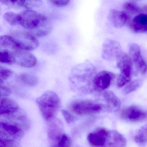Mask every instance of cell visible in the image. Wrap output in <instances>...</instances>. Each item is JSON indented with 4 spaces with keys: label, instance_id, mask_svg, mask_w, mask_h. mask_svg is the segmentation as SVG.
Wrapping results in <instances>:
<instances>
[{
    "label": "cell",
    "instance_id": "1",
    "mask_svg": "<svg viewBox=\"0 0 147 147\" xmlns=\"http://www.w3.org/2000/svg\"><path fill=\"white\" fill-rule=\"evenodd\" d=\"M19 24L36 37L48 36L52 31L50 22L44 15L31 9L20 13Z\"/></svg>",
    "mask_w": 147,
    "mask_h": 147
},
{
    "label": "cell",
    "instance_id": "2",
    "mask_svg": "<svg viewBox=\"0 0 147 147\" xmlns=\"http://www.w3.org/2000/svg\"><path fill=\"white\" fill-rule=\"evenodd\" d=\"M96 74L93 65L89 63H84L73 69L70 75V81L79 90L82 92L90 91L93 90V81Z\"/></svg>",
    "mask_w": 147,
    "mask_h": 147
},
{
    "label": "cell",
    "instance_id": "3",
    "mask_svg": "<svg viewBox=\"0 0 147 147\" xmlns=\"http://www.w3.org/2000/svg\"><path fill=\"white\" fill-rule=\"evenodd\" d=\"M42 117L49 122L54 119L61 107V101L57 94L52 91H48L36 100Z\"/></svg>",
    "mask_w": 147,
    "mask_h": 147
},
{
    "label": "cell",
    "instance_id": "4",
    "mask_svg": "<svg viewBox=\"0 0 147 147\" xmlns=\"http://www.w3.org/2000/svg\"><path fill=\"white\" fill-rule=\"evenodd\" d=\"M117 67L120 73L117 79V85L119 88L123 87L130 82L131 80L133 62L127 54L122 52L117 59Z\"/></svg>",
    "mask_w": 147,
    "mask_h": 147
},
{
    "label": "cell",
    "instance_id": "5",
    "mask_svg": "<svg viewBox=\"0 0 147 147\" xmlns=\"http://www.w3.org/2000/svg\"><path fill=\"white\" fill-rule=\"evenodd\" d=\"M70 110L72 112L80 116L93 115L101 112L104 105L89 100H78L71 104Z\"/></svg>",
    "mask_w": 147,
    "mask_h": 147
},
{
    "label": "cell",
    "instance_id": "6",
    "mask_svg": "<svg viewBox=\"0 0 147 147\" xmlns=\"http://www.w3.org/2000/svg\"><path fill=\"white\" fill-rule=\"evenodd\" d=\"M11 36L15 40L17 49L32 51L39 45L38 40L30 32L17 31L14 32Z\"/></svg>",
    "mask_w": 147,
    "mask_h": 147
},
{
    "label": "cell",
    "instance_id": "7",
    "mask_svg": "<svg viewBox=\"0 0 147 147\" xmlns=\"http://www.w3.org/2000/svg\"><path fill=\"white\" fill-rule=\"evenodd\" d=\"M1 121V137L11 139H21L26 131L24 127L18 122L13 120Z\"/></svg>",
    "mask_w": 147,
    "mask_h": 147
},
{
    "label": "cell",
    "instance_id": "8",
    "mask_svg": "<svg viewBox=\"0 0 147 147\" xmlns=\"http://www.w3.org/2000/svg\"><path fill=\"white\" fill-rule=\"evenodd\" d=\"M13 63L26 68L34 67L37 63L36 57L28 51L17 49L13 50Z\"/></svg>",
    "mask_w": 147,
    "mask_h": 147
},
{
    "label": "cell",
    "instance_id": "9",
    "mask_svg": "<svg viewBox=\"0 0 147 147\" xmlns=\"http://www.w3.org/2000/svg\"><path fill=\"white\" fill-rule=\"evenodd\" d=\"M120 116L127 122H139L147 118V111L138 107L131 106L122 110Z\"/></svg>",
    "mask_w": 147,
    "mask_h": 147
},
{
    "label": "cell",
    "instance_id": "10",
    "mask_svg": "<svg viewBox=\"0 0 147 147\" xmlns=\"http://www.w3.org/2000/svg\"><path fill=\"white\" fill-rule=\"evenodd\" d=\"M122 53V48L118 42L113 40H107L102 47V58L107 61L117 60Z\"/></svg>",
    "mask_w": 147,
    "mask_h": 147
},
{
    "label": "cell",
    "instance_id": "11",
    "mask_svg": "<svg viewBox=\"0 0 147 147\" xmlns=\"http://www.w3.org/2000/svg\"><path fill=\"white\" fill-rule=\"evenodd\" d=\"M114 78L115 75L109 71H102L96 74L93 81V90L104 91L109 87Z\"/></svg>",
    "mask_w": 147,
    "mask_h": 147
},
{
    "label": "cell",
    "instance_id": "12",
    "mask_svg": "<svg viewBox=\"0 0 147 147\" xmlns=\"http://www.w3.org/2000/svg\"><path fill=\"white\" fill-rule=\"evenodd\" d=\"M109 132L104 127L97 128L88 135V141L93 147H105Z\"/></svg>",
    "mask_w": 147,
    "mask_h": 147
},
{
    "label": "cell",
    "instance_id": "13",
    "mask_svg": "<svg viewBox=\"0 0 147 147\" xmlns=\"http://www.w3.org/2000/svg\"><path fill=\"white\" fill-rule=\"evenodd\" d=\"M130 57L136 68L142 74H144L147 71V66L141 54V50L139 45L132 44L129 48Z\"/></svg>",
    "mask_w": 147,
    "mask_h": 147
},
{
    "label": "cell",
    "instance_id": "14",
    "mask_svg": "<svg viewBox=\"0 0 147 147\" xmlns=\"http://www.w3.org/2000/svg\"><path fill=\"white\" fill-rule=\"evenodd\" d=\"M54 119L50 121L51 123L48 125V134L50 140L54 144L53 146L55 147L59 138L64 133L61 122L60 120Z\"/></svg>",
    "mask_w": 147,
    "mask_h": 147
},
{
    "label": "cell",
    "instance_id": "15",
    "mask_svg": "<svg viewBox=\"0 0 147 147\" xmlns=\"http://www.w3.org/2000/svg\"><path fill=\"white\" fill-rule=\"evenodd\" d=\"M103 98L106 102L105 109L109 112L117 111L121 105L119 99L111 91H105L103 93Z\"/></svg>",
    "mask_w": 147,
    "mask_h": 147
},
{
    "label": "cell",
    "instance_id": "16",
    "mask_svg": "<svg viewBox=\"0 0 147 147\" xmlns=\"http://www.w3.org/2000/svg\"><path fill=\"white\" fill-rule=\"evenodd\" d=\"M130 27L136 33L147 32V14L141 13L137 15L131 22Z\"/></svg>",
    "mask_w": 147,
    "mask_h": 147
},
{
    "label": "cell",
    "instance_id": "17",
    "mask_svg": "<svg viewBox=\"0 0 147 147\" xmlns=\"http://www.w3.org/2000/svg\"><path fill=\"white\" fill-rule=\"evenodd\" d=\"M20 110L19 105L13 100L4 97L0 101V114L6 116L15 113Z\"/></svg>",
    "mask_w": 147,
    "mask_h": 147
},
{
    "label": "cell",
    "instance_id": "18",
    "mask_svg": "<svg viewBox=\"0 0 147 147\" xmlns=\"http://www.w3.org/2000/svg\"><path fill=\"white\" fill-rule=\"evenodd\" d=\"M109 20L115 28L123 27L129 20V16L124 12L111 10L109 13Z\"/></svg>",
    "mask_w": 147,
    "mask_h": 147
},
{
    "label": "cell",
    "instance_id": "19",
    "mask_svg": "<svg viewBox=\"0 0 147 147\" xmlns=\"http://www.w3.org/2000/svg\"><path fill=\"white\" fill-rule=\"evenodd\" d=\"M127 141L122 134L114 130H109L105 147H125Z\"/></svg>",
    "mask_w": 147,
    "mask_h": 147
},
{
    "label": "cell",
    "instance_id": "20",
    "mask_svg": "<svg viewBox=\"0 0 147 147\" xmlns=\"http://www.w3.org/2000/svg\"><path fill=\"white\" fill-rule=\"evenodd\" d=\"M0 47L1 49L17 50L16 42L11 36L4 35L0 37Z\"/></svg>",
    "mask_w": 147,
    "mask_h": 147
},
{
    "label": "cell",
    "instance_id": "21",
    "mask_svg": "<svg viewBox=\"0 0 147 147\" xmlns=\"http://www.w3.org/2000/svg\"><path fill=\"white\" fill-rule=\"evenodd\" d=\"M19 79L24 84L30 86H35L37 85L38 82L36 76L26 73L21 74L19 76Z\"/></svg>",
    "mask_w": 147,
    "mask_h": 147
},
{
    "label": "cell",
    "instance_id": "22",
    "mask_svg": "<svg viewBox=\"0 0 147 147\" xmlns=\"http://www.w3.org/2000/svg\"><path fill=\"white\" fill-rule=\"evenodd\" d=\"M123 7L125 11L129 14H138L143 11L142 7H140L134 2H126L124 4Z\"/></svg>",
    "mask_w": 147,
    "mask_h": 147
},
{
    "label": "cell",
    "instance_id": "23",
    "mask_svg": "<svg viewBox=\"0 0 147 147\" xmlns=\"http://www.w3.org/2000/svg\"><path fill=\"white\" fill-rule=\"evenodd\" d=\"M135 141L139 144H143L147 142V124L142 126L135 137Z\"/></svg>",
    "mask_w": 147,
    "mask_h": 147
},
{
    "label": "cell",
    "instance_id": "24",
    "mask_svg": "<svg viewBox=\"0 0 147 147\" xmlns=\"http://www.w3.org/2000/svg\"><path fill=\"white\" fill-rule=\"evenodd\" d=\"M142 84L141 80H137L130 82L126 85L123 89V93L124 94H128L132 92L136 91L142 86Z\"/></svg>",
    "mask_w": 147,
    "mask_h": 147
},
{
    "label": "cell",
    "instance_id": "25",
    "mask_svg": "<svg viewBox=\"0 0 147 147\" xmlns=\"http://www.w3.org/2000/svg\"><path fill=\"white\" fill-rule=\"evenodd\" d=\"M0 61L8 64L13 63L12 52L7 49H3L0 51Z\"/></svg>",
    "mask_w": 147,
    "mask_h": 147
},
{
    "label": "cell",
    "instance_id": "26",
    "mask_svg": "<svg viewBox=\"0 0 147 147\" xmlns=\"http://www.w3.org/2000/svg\"><path fill=\"white\" fill-rule=\"evenodd\" d=\"M4 19L11 26H16L19 24V15L13 12H7L4 14Z\"/></svg>",
    "mask_w": 147,
    "mask_h": 147
},
{
    "label": "cell",
    "instance_id": "27",
    "mask_svg": "<svg viewBox=\"0 0 147 147\" xmlns=\"http://www.w3.org/2000/svg\"><path fill=\"white\" fill-rule=\"evenodd\" d=\"M3 5L13 8H24V0H0Z\"/></svg>",
    "mask_w": 147,
    "mask_h": 147
},
{
    "label": "cell",
    "instance_id": "28",
    "mask_svg": "<svg viewBox=\"0 0 147 147\" xmlns=\"http://www.w3.org/2000/svg\"><path fill=\"white\" fill-rule=\"evenodd\" d=\"M0 146L1 147H18V143L15 139L7 138L0 137Z\"/></svg>",
    "mask_w": 147,
    "mask_h": 147
},
{
    "label": "cell",
    "instance_id": "29",
    "mask_svg": "<svg viewBox=\"0 0 147 147\" xmlns=\"http://www.w3.org/2000/svg\"><path fill=\"white\" fill-rule=\"evenodd\" d=\"M71 144V141L70 137L67 134L63 133L56 144L55 147H69Z\"/></svg>",
    "mask_w": 147,
    "mask_h": 147
},
{
    "label": "cell",
    "instance_id": "30",
    "mask_svg": "<svg viewBox=\"0 0 147 147\" xmlns=\"http://www.w3.org/2000/svg\"><path fill=\"white\" fill-rule=\"evenodd\" d=\"M24 8L31 9L38 7L42 5V0H24Z\"/></svg>",
    "mask_w": 147,
    "mask_h": 147
},
{
    "label": "cell",
    "instance_id": "31",
    "mask_svg": "<svg viewBox=\"0 0 147 147\" xmlns=\"http://www.w3.org/2000/svg\"><path fill=\"white\" fill-rule=\"evenodd\" d=\"M12 70L9 69L1 67L0 68V82L2 84L3 82L7 80L12 74Z\"/></svg>",
    "mask_w": 147,
    "mask_h": 147
},
{
    "label": "cell",
    "instance_id": "32",
    "mask_svg": "<svg viewBox=\"0 0 147 147\" xmlns=\"http://www.w3.org/2000/svg\"><path fill=\"white\" fill-rule=\"evenodd\" d=\"M51 4L57 7H63L68 5L70 0H49Z\"/></svg>",
    "mask_w": 147,
    "mask_h": 147
},
{
    "label": "cell",
    "instance_id": "33",
    "mask_svg": "<svg viewBox=\"0 0 147 147\" xmlns=\"http://www.w3.org/2000/svg\"><path fill=\"white\" fill-rule=\"evenodd\" d=\"M61 112L65 120L68 123H71L74 122V117L70 112L66 110H62Z\"/></svg>",
    "mask_w": 147,
    "mask_h": 147
},
{
    "label": "cell",
    "instance_id": "34",
    "mask_svg": "<svg viewBox=\"0 0 147 147\" xmlns=\"http://www.w3.org/2000/svg\"><path fill=\"white\" fill-rule=\"evenodd\" d=\"M11 94V91L6 86H2L1 84V97H6Z\"/></svg>",
    "mask_w": 147,
    "mask_h": 147
},
{
    "label": "cell",
    "instance_id": "35",
    "mask_svg": "<svg viewBox=\"0 0 147 147\" xmlns=\"http://www.w3.org/2000/svg\"><path fill=\"white\" fill-rule=\"evenodd\" d=\"M143 11L144 12L147 13V5H145L143 6L142 7Z\"/></svg>",
    "mask_w": 147,
    "mask_h": 147
}]
</instances>
